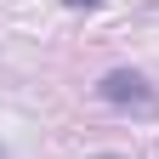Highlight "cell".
I'll return each instance as SVG.
<instances>
[{"mask_svg":"<svg viewBox=\"0 0 159 159\" xmlns=\"http://www.w3.org/2000/svg\"><path fill=\"white\" fill-rule=\"evenodd\" d=\"M85 159H125V153H85Z\"/></svg>","mask_w":159,"mask_h":159,"instance_id":"cell-3","label":"cell"},{"mask_svg":"<svg viewBox=\"0 0 159 159\" xmlns=\"http://www.w3.org/2000/svg\"><path fill=\"white\" fill-rule=\"evenodd\" d=\"M63 6H74V11H97L102 0H63Z\"/></svg>","mask_w":159,"mask_h":159,"instance_id":"cell-2","label":"cell"},{"mask_svg":"<svg viewBox=\"0 0 159 159\" xmlns=\"http://www.w3.org/2000/svg\"><path fill=\"white\" fill-rule=\"evenodd\" d=\"M97 97H102L108 108H119V114H136V119H153L159 114V91L148 85L142 68H108L102 80H97Z\"/></svg>","mask_w":159,"mask_h":159,"instance_id":"cell-1","label":"cell"}]
</instances>
